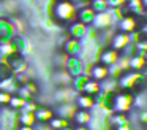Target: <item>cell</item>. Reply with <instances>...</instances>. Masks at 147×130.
<instances>
[{
    "label": "cell",
    "instance_id": "obj_10",
    "mask_svg": "<svg viewBox=\"0 0 147 130\" xmlns=\"http://www.w3.org/2000/svg\"><path fill=\"white\" fill-rule=\"evenodd\" d=\"M19 130H32V129L29 125H22V127H19Z\"/></svg>",
    "mask_w": 147,
    "mask_h": 130
},
{
    "label": "cell",
    "instance_id": "obj_5",
    "mask_svg": "<svg viewBox=\"0 0 147 130\" xmlns=\"http://www.w3.org/2000/svg\"><path fill=\"white\" fill-rule=\"evenodd\" d=\"M78 105H79L82 110H86V108H92L93 106V100L89 97V95H82V97L78 98Z\"/></svg>",
    "mask_w": 147,
    "mask_h": 130
},
{
    "label": "cell",
    "instance_id": "obj_1",
    "mask_svg": "<svg viewBox=\"0 0 147 130\" xmlns=\"http://www.w3.org/2000/svg\"><path fill=\"white\" fill-rule=\"evenodd\" d=\"M106 76H108V68H106V65H95L92 70V78L96 79V81H100V79H105Z\"/></svg>",
    "mask_w": 147,
    "mask_h": 130
},
{
    "label": "cell",
    "instance_id": "obj_11",
    "mask_svg": "<svg viewBox=\"0 0 147 130\" xmlns=\"http://www.w3.org/2000/svg\"><path fill=\"white\" fill-rule=\"evenodd\" d=\"M115 130H128L127 127H119V129H115Z\"/></svg>",
    "mask_w": 147,
    "mask_h": 130
},
{
    "label": "cell",
    "instance_id": "obj_8",
    "mask_svg": "<svg viewBox=\"0 0 147 130\" xmlns=\"http://www.w3.org/2000/svg\"><path fill=\"white\" fill-rule=\"evenodd\" d=\"M22 105H24V101L21 100V98H11V106L19 108V106H22Z\"/></svg>",
    "mask_w": 147,
    "mask_h": 130
},
{
    "label": "cell",
    "instance_id": "obj_9",
    "mask_svg": "<svg viewBox=\"0 0 147 130\" xmlns=\"http://www.w3.org/2000/svg\"><path fill=\"white\" fill-rule=\"evenodd\" d=\"M103 18H105V19H103V22H106V21H108V16H106V13H103ZM95 21H101V18H100V16H96V18H95Z\"/></svg>",
    "mask_w": 147,
    "mask_h": 130
},
{
    "label": "cell",
    "instance_id": "obj_2",
    "mask_svg": "<svg viewBox=\"0 0 147 130\" xmlns=\"http://www.w3.org/2000/svg\"><path fill=\"white\" fill-rule=\"evenodd\" d=\"M136 29V22H134L133 18H125L123 21L120 22V30L122 32H131Z\"/></svg>",
    "mask_w": 147,
    "mask_h": 130
},
{
    "label": "cell",
    "instance_id": "obj_4",
    "mask_svg": "<svg viewBox=\"0 0 147 130\" xmlns=\"http://www.w3.org/2000/svg\"><path fill=\"white\" fill-rule=\"evenodd\" d=\"M125 43H128V35L127 33H120V35H117V37H115L114 41H112V46H114L115 49H120Z\"/></svg>",
    "mask_w": 147,
    "mask_h": 130
},
{
    "label": "cell",
    "instance_id": "obj_7",
    "mask_svg": "<svg viewBox=\"0 0 147 130\" xmlns=\"http://www.w3.org/2000/svg\"><path fill=\"white\" fill-rule=\"evenodd\" d=\"M130 63H131V67H133V68L141 70V68H144V63H146V62H144V59H138V57H136V59H133Z\"/></svg>",
    "mask_w": 147,
    "mask_h": 130
},
{
    "label": "cell",
    "instance_id": "obj_6",
    "mask_svg": "<svg viewBox=\"0 0 147 130\" xmlns=\"http://www.w3.org/2000/svg\"><path fill=\"white\" fill-rule=\"evenodd\" d=\"M74 120H76V122H79V124H82V122H86V120H89V116H87L86 111L81 110L78 114H74Z\"/></svg>",
    "mask_w": 147,
    "mask_h": 130
},
{
    "label": "cell",
    "instance_id": "obj_3",
    "mask_svg": "<svg viewBox=\"0 0 147 130\" xmlns=\"http://www.w3.org/2000/svg\"><path fill=\"white\" fill-rule=\"evenodd\" d=\"M115 59H117V54H115V51H106V52L101 56V63L108 67V65H111V63H114Z\"/></svg>",
    "mask_w": 147,
    "mask_h": 130
}]
</instances>
